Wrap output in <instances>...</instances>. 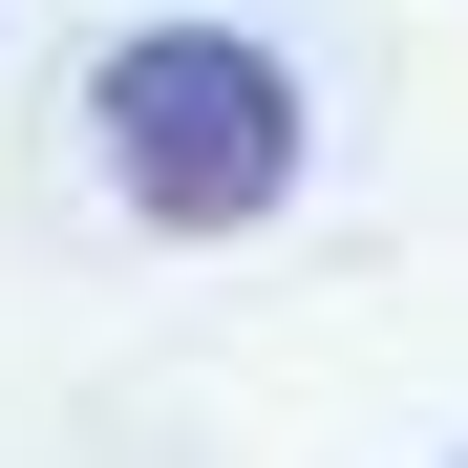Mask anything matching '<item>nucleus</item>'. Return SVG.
<instances>
[{
    "mask_svg": "<svg viewBox=\"0 0 468 468\" xmlns=\"http://www.w3.org/2000/svg\"><path fill=\"white\" fill-rule=\"evenodd\" d=\"M86 128H107V192L149 234H256L298 192V149H320V107H298V64L256 22H128L86 64Z\"/></svg>",
    "mask_w": 468,
    "mask_h": 468,
    "instance_id": "f257e3e1",
    "label": "nucleus"
}]
</instances>
